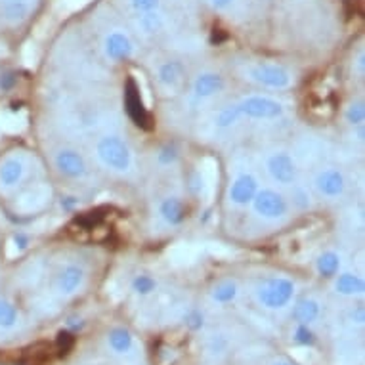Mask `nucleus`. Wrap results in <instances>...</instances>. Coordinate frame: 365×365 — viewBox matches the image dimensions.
<instances>
[{"instance_id":"obj_3","label":"nucleus","mask_w":365,"mask_h":365,"mask_svg":"<svg viewBox=\"0 0 365 365\" xmlns=\"http://www.w3.org/2000/svg\"><path fill=\"white\" fill-rule=\"evenodd\" d=\"M245 78L269 90H285L293 84V73L287 67L269 61H257L245 67Z\"/></svg>"},{"instance_id":"obj_1","label":"nucleus","mask_w":365,"mask_h":365,"mask_svg":"<svg viewBox=\"0 0 365 365\" xmlns=\"http://www.w3.org/2000/svg\"><path fill=\"white\" fill-rule=\"evenodd\" d=\"M96 157L103 167L117 174L130 173L132 165H134L130 145L117 134H108L98 140Z\"/></svg>"},{"instance_id":"obj_17","label":"nucleus","mask_w":365,"mask_h":365,"mask_svg":"<svg viewBox=\"0 0 365 365\" xmlns=\"http://www.w3.org/2000/svg\"><path fill=\"white\" fill-rule=\"evenodd\" d=\"M157 81H159L163 88H178L182 81H184V67H182L180 61H165L157 69Z\"/></svg>"},{"instance_id":"obj_32","label":"nucleus","mask_w":365,"mask_h":365,"mask_svg":"<svg viewBox=\"0 0 365 365\" xmlns=\"http://www.w3.org/2000/svg\"><path fill=\"white\" fill-rule=\"evenodd\" d=\"M29 245V240H27V235L24 234H18L16 237H14V247L18 249V251H21V249H25V247Z\"/></svg>"},{"instance_id":"obj_27","label":"nucleus","mask_w":365,"mask_h":365,"mask_svg":"<svg viewBox=\"0 0 365 365\" xmlns=\"http://www.w3.org/2000/svg\"><path fill=\"white\" fill-rule=\"evenodd\" d=\"M128 4L134 14H145L161 10L163 0H128Z\"/></svg>"},{"instance_id":"obj_21","label":"nucleus","mask_w":365,"mask_h":365,"mask_svg":"<svg viewBox=\"0 0 365 365\" xmlns=\"http://www.w3.org/2000/svg\"><path fill=\"white\" fill-rule=\"evenodd\" d=\"M316 269L317 274L325 279H331L339 274L341 269V255L335 251H325L322 252L316 260Z\"/></svg>"},{"instance_id":"obj_28","label":"nucleus","mask_w":365,"mask_h":365,"mask_svg":"<svg viewBox=\"0 0 365 365\" xmlns=\"http://www.w3.org/2000/svg\"><path fill=\"white\" fill-rule=\"evenodd\" d=\"M73 346H75V336H73V333H69V331H60L58 339H56V348H58L60 356H67L73 350Z\"/></svg>"},{"instance_id":"obj_6","label":"nucleus","mask_w":365,"mask_h":365,"mask_svg":"<svg viewBox=\"0 0 365 365\" xmlns=\"http://www.w3.org/2000/svg\"><path fill=\"white\" fill-rule=\"evenodd\" d=\"M266 170H268L269 178L283 187L293 186L299 178V167L289 151H274L266 159Z\"/></svg>"},{"instance_id":"obj_4","label":"nucleus","mask_w":365,"mask_h":365,"mask_svg":"<svg viewBox=\"0 0 365 365\" xmlns=\"http://www.w3.org/2000/svg\"><path fill=\"white\" fill-rule=\"evenodd\" d=\"M294 289L289 277H269L257 287V300L268 310H282L293 300Z\"/></svg>"},{"instance_id":"obj_5","label":"nucleus","mask_w":365,"mask_h":365,"mask_svg":"<svg viewBox=\"0 0 365 365\" xmlns=\"http://www.w3.org/2000/svg\"><path fill=\"white\" fill-rule=\"evenodd\" d=\"M251 205L255 212L264 220H282L289 215V201L285 195L272 187H258Z\"/></svg>"},{"instance_id":"obj_9","label":"nucleus","mask_w":365,"mask_h":365,"mask_svg":"<svg viewBox=\"0 0 365 365\" xmlns=\"http://www.w3.org/2000/svg\"><path fill=\"white\" fill-rule=\"evenodd\" d=\"M54 165L61 176L69 180H81L88 174V165L84 157L73 148H63L54 155Z\"/></svg>"},{"instance_id":"obj_35","label":"nucleus","mask_w":365,"mask_h":365,"mask_svg":"<svg viewBox=\"0 0 365 365\" xmlns=\"http://www.w3.org/2000/svg\"><path fill=\"white\" fill-rule=\"evenodd\" d=\"M0 54H2V46H0Z\"/></svg>"},{"instance_id":"obj_18","label":"nucleus","mask_w":365,"mask_h":365,"mask_svg":"<svg viewBox=\"0 0 365 365\" xmlns=\"http://www.w3.org/2000/svg\"><path fill=\"white\" fill-rule=\"evenodd\" d=\"M335 277V291L339 294H342V297H358V294H364L365 283L358 274L342 272V274H336Z\"/></svg>"},{"instance_id":"obj_2","label":"nucleus","mask_w":365,"mask_h":365,"mask_svg":"<svg viewBox=\"0 0 365 365\" xmlns=\"http://www.w3.org/2000/svg\"><path fill=\"white\" fill-rule=\"evenodd\" d=\"M235 119L251 120H274L285 113V106L279 100L268 96H247L237 103H232Z\"/></svg>"},{"instance_id":"obj_20","label":"nucleus","mask_w":365,"mask_h":365,"mask_svg":"<svg viewBox=\"0 0 365 365\" xmlns=\"http://www.w3.org/2000/svg\"><path fill=\"white\" fill-rule=\"evenodd\" d=\"M319 312H322V306L317 302L316 299H300L297 302L293 310V317L299 322V324H306L310 325L312 322H316L317 317H319Z\"/></svg>"},{"instance_id":"obj_11","label":"nucleus","mask_w":365,"mask_h":365,"mask_svg":"<svg viewBox=\"0 0 365 365\" xmlns=\"http://www.w3.org/2000/svg\"><path fill=\"white\" fill-rule=\"evenodd\" d=\"M258 192V180L251 173H241L234 178L227 190V199L230 203L237 205V207H245L251 205L252 197Z\"/></svg>"},{"instance_id":"obj_24","label":"nucleus","mask_w":365,"mask_h":365,"mask_svg":"<svg viewBox=\"0 0 365 365\" xmlns=\"http://www.w3.org/2000/svg\"><path fill=\"white\" fill-rule=\"evenodd\" d=\"M18 308L10 300L0 297V329H12L18 325Z\"/></svg>"},{"instance_id":"obj_15","label":"nucleus","mask_w":365,"mask_h":365,"mask_svg":"<svg viewBox=\"0 0 365 365\" xmlns=\"http://www.w3.org/2000/svg\"><path fill=\"white\" fill-rule=\"evenodd\" d=\"M159 215L168 226H182L187 218L186 201L178 195H167L159 203Z\"/></svg>"},{"instance_id":"obj_26","label":"nucleus","mask_w":365,"mask_h":365,"mask_svg":"<svg viewBox=\"0 0 365 365\" xmlns=\"http://www.w3.org/2000/svg\"><path fill=\"white\" fill-rule=\"evenodd\" d=\"M293 339L300 346H312V344H316V333L310 329V325L306 324L297 325Z\"/></svg>"},{"instance_id":"obj_33","label":"nucleus","mask_w":365,"mask_h":365,"mask_svg":"<svg viewBox=\"0 0 365 365\" xmlns=\"http://www.w3.org/2000/svg\"><path fill=\"white\" fill-rule=\"evenodd\" d=\"M234 4V0H210V6L215 10H226Z\"/></svg>"},{"instance_id":"obj_16","label":"nucleus","mask_w":365,"mask_h":365,"mask_svg":"<svg viewBox=\"0 0 365 365\" xmlns=\"http://www.w3.org/2000/svg\"><path fill=\"white\" fill-rule=\"evenodd\" d=\"M84 283V269L78 266V264H67L60 269L58 274V279H56V287L61 294L66 297H71L83 287Z\"/></svg>"},{"instance_id":"obj_7","label":"nucleus","mask_w":365,"mask_h":365,"mask_svg":"<svg viewBox=\"0 0 365 365\" xmlns=\"http://www.w3.org/2000/svg\"><path fill=\"white\" fill-rule=\"evenodd\" d=\"M102 48L103 56L109 61H115V63L130 60L132 56H134V42H132L130 35L125 33L123 29L109 31L108 35L103 36Z\"/></svg>"},{"instance_id":"obj_13","label":"nucleus","mask_w":365,"mask_h":365,"mask_svg":"<svg viewBox=\"0 0 365 365\" xmlns=\"http://www.w3.org/2000/svg\"><path fill=\"white\" fill-rule=\"evenodd\" d=\"M222 90H224V77L216 71H201L193 81V96L197 100H209L220 94Z\"/></svg>"},{"instance_id":"obj_22","label":"nucleus","mask_w":365,"mask_h":365,"mask_svg":"<svg viewBox=\"0 0 365 365\" xmlns=\"http://www.w3.org/2000/svg\"><path fill=\"white\" fill-rule=\"evenodd\" d=\"M108 341L111 350L117 354H128L132 350V344H134L132 333L128 329H125V327H115V329H111Z\"/></svg>"},{"instance_id":"obj_14","label":"nucleus","mask_w":365,"mask_h":365,"mask_svg":"<svg viewBox=\"0 0 365 365\" xmlns=\"http://www.w3.org/2000/svg\"><path fill=\"white\" fill-rule=\"evenodd\" d=\"M125 103H126V111L130 115V119L136 123L138 126H144L148 128V123H150V117H148V109L144 106V100L140 96V88L136 86L134 81H128L126 84V92H125Z\"/></svg>"},{"instance_id":"obj_30","label":"nucleus","mask_w":365,"mask_h":365,"mask_svg":"<svg viewBox=\"0 0 365 365\" xmlns=\"http://www.w3.org/2000/svg\"><path fill=\"white\" fill-rule=\"evenodd\" d=\"M187 327L190 329H201L203 327V314L197 310H193L190 316H187Z\"/></svg>"},{"instance_id":"obj_12","label":"nucleus","mask_w":365,"mask_h":365,"mask_svg":"<svg viewBox=\"0 0 365 365\" xmlns=\"http://www.w3.org/2000/svg\"><path fill=\"white\" fill-rule=\"evenodd\" d=\"M27 165L21 155H8L0 163V190L12 192L24 182Z\"/></svg>"},{"instance_id":"obj_25","label":"nucleus","mask_w":365,"mask_h":365,"mask_svg":"<svg viewBox=\"0 0 365 365\" xmlns=\"http://www.w3.org/2000/svg\"><path fill=\"white\" fill-rule=\"evenodd\" d=\"M130 287L140 297H148V294H151L157 289V282L150 274H138V276L132 279Z\"/></svg>"},{"instance_id":"obj_29","label":"nucleus","mask_w":365,"mask_h":365,"mask_svg":"<svg viewBox=\"0 0 365 365\" xmlns=\"http://www.w3.org/2000/svg\"><path fill=\"white\" fill-rule=\"evenodd\" d=\"M346 120L350 123L352 126H359L364 125L365 120V108H364V102H356L352 103L350 108L346 109Z\"/></svg>"},{"instance_id":"obj_19","label":"nucleus","mask_w":365,"mask_h":365,"mask_svg":"<svg viewBox=\"0 0 365 365\" xmlns=\"http://www.w3.org/2000/svg\"><path fill=\"white\" fill-rule=\"evenodd\" d=\"M167 25V19L161 14V10L155 12H145V14H136V27L142 35L153 36L157 33H161Z\"/></svg>"},{"instance_id":"obj_34","label":"nucleus","mask_w":365,"mask_h":365,"mask_svg":"<svg viewBox=\"0 0 365 365\" xmlns=\"http://www.w3.org/2000/svg\"><path fill=\"white\" fill-rule=\"evenodd\" d=\"M272 365H297V364L289 361V359H276V361H272Z\"/></svg>"},{"instance_id":"obj_31","label":"nucleus","mask_w":365,"mask_h":365,"mask_svg":"<svg viewBox=\"0 0 365 365\" xmlns=\"http://www.w3.org/2000/svg\"><path fill=\"white\" fill-rule=\"evenodd\" d=\"M176 157H178L176 150H174L173 145H167V148L161 151V155H159V161L165 163V165H168V163L176 161Z\"/></svg>"},{"instance_id":"obj_8","label":"nucleus","mask_w":365,"mask_h":365,"mask_svg":"<svg viewBox=\"0 0 365 365\" xmlns=\"http://www.w3.org/2000/svg\"><path fill=\"white\" fill-rule=\"evenodd\" d=\"M38 0H0V24L19 27L35 14Z\"/></svg>"},{"instance_id":"obj_23","label":"nucleus","mask_w":365,"mask_h":365,"mask_svg":"<svg viewBox=\"0 0 365 365\" xmlns=\"http://www.w3.org/2000/svg\"><path fill=\"white\" fill-rule=\"evenodd\" d=\"M237 293H240L237 283L232 282V279H226V282H220L212 289V300L218 302V304H227V302L237 299Z\"/></svg>"},{"instance_id":"obj_10","label":"nucleus","mask_w":365,"mask_h":365,"mask_svg":"<svg viewBox=\"0 0 365 365\" xmlns=\"http://www.w3.org/2000/svg\"><path fill=\"white\" fill-rule=\"evenodd\" d=\"M314 186H316L317 193L324 195L327 199L341 197L344 190H346V178L339 168H324L316 174L314 178Z\"/></svg>"}]
</instances>
